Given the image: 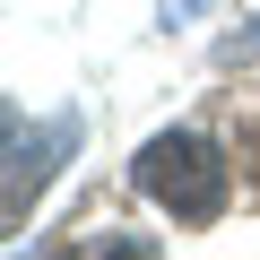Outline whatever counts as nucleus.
Returning a JSON list of instances; mask_svg holds the SVG:
<instances>
[{"label": "nucleus", "instance_id": "1", "mask_svg": "<svg viewBox=\"0 0 260 260\" xmlns=\"http://www.w3.org/2000/svg\"><path fill=\"white\" fill-rule=\"evenodd\" d=\"M130 182H139L174 225H217L234 208V165L217 139H200V130H165V139L139 148V165H130Z\"/></svg>", "mask_w": 260, "mask_h": 260}]
</instances>
